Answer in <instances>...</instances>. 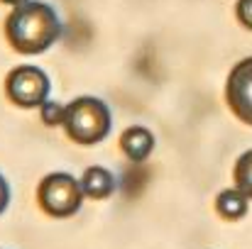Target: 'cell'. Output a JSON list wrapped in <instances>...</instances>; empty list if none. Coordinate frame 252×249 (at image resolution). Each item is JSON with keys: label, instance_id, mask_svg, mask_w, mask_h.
Listing matches in <instances>:
<instances>
[{"label": "cell", "instance_id": "1", "mask_svg": "<svg viewBox=\"0 0 252 249\" xmlns=\"http://www.w3.org/2000/svg\"><path fill=\"white\" fill-rule=\"evenodd\" d=\"M64 25L57 10L42 0H25L15 5L5 20L7 44L17 54H42L62 37Z\"/></svg>", "mask_w": 252, "mask_h": 249}, {"label": "cell", "instance_id": "2", "mask_svg": "<svg viewBox=\"0 0 252 249\" xmlns=\"http://www.w3.org/2000/svg\"><path fill=\"white\" fill-rule=\"evenodd\" d=\"M110 127H113V115L105 100L95 95H79L66 105L64 130L71 142L93 147L110 135Z\"/></svg>", "mask_w": 252, "mask_h": 249}, {"label": "cell", "instance_id": "3", "mask_svg": "<svg viewBox=\"0 0 252 249\" xmlns=\"http://www.w3.org/2000/svg\"><path fill=\"white\" fill-rule=\"evenodd\" d=\"M84 188L69 171L47 173L37 186V203L49 218H71L84 205Z\"/></svg>", "mask_w": 252, "mask_h": 249}, {"label": "cell", "instance_id": "4", "mask_svg": "<svg viewBox=\"0 0 252 249\" xmlns=\"http://www.w3.org/2000/svg\"><path fill=\"white\" fill-rule=\"evenodd\" d=\"M52 83L39 66H15L5 79V95L17 108H42L49 100Z\"/></svg>", "mask_w": 252, "mask_h": 249}, {"label": "cell", "instance_id": "5", "mask_svg": "<svg viewBox=\"0 0 252 249\" xmlns=\"http://www.w3.org/2000/svg\"><path fill=\"white\" fill-rule=\"evenodd\" d=\"M225 103L240 122L252 127V56L238 61L228 74Z\"/></svg>", "mask_w": 252, "mask_h": 249}, {"label": "cell", "instance_id": "6", "mask_svg": "<svg viewBox=\"0 0 252 249\" xmlns=\"http://www.w3.org/2000/svg\"><path fill=\"white\" fill-rule=\"evenodd\" d=\"M120 149L132 164H142L155 152V135L142 125H132L120 135Z\"/></svg>", "mask_w": 252, "mask_h": 249}, {"label": "cell", "instance_id": "7", "mask_svg": "<svg viewBox=\"0 0 252 249\" xmlns=\"http://www.w3.org/2000/svg\"><path fill=\"white\" fill-rule=\"evenodd\" d=\"M81 188H84V195L91 200H105L115 193V176L105 168V166H88L84 173H81Z\"/></svg>", "mask_w": 252, "mask_h": 249}, {"label": "cell", "instance_id": "8", "mask_svg": "<svg viewBox=\"0 0 252 249\" xmlns=\"http://www.w3.org/2000/svg\"><path fill=\"white\" fill-rule=\"evenodd\" d=\"M216 210H218V215L223 220L235 222V220H240V218L248 215L250 198L243 191H238V188H225V191H220L216 195Z\"/></svg>", "mask_w": 252, "mask_h": 249}, {"label": "cell", "instance_id": "9", "mask_svg": "<svg viewBox=\"0 0 252 249\" xmlns=\"http://www.w3.org/2000/svg\"><path fill=\"white\" fill-rule=\"evenodd\" d=\"M233 181H235V188L243 191L252 200V149H248L245 154H240V159L235 162Z\"/></svg>", "mask_w": 252, "mask_h": 249}, {"label": "cell", "instance_id": "10", "mask_svg": "<svg viewBox=\"0 0 252 249\" xmlns=\"http://www.w3.org/2000/svg\"><path fill=\"white\" fill-rule=\"evenodd\" d=\"M39 117H42L44 125L59 127V125H64V120H66V105H62V103H57V100H47V103L39 108Z\"/></svg>", "mask_w": 252, "mask_h": 249}, {"label": "cell", "instance_id": "11", "mask_svg": "<svg viewBox=\"0 0 252 249\" xmlns=\"http://www.w3.org/2000/svg\"><path fill=\"white\" fill-rule=\"evenodd\" d=\"M238 20L243 27L252 29V0H238V10H235Z\"/></svg>", "mask_w": 252, "mask_h": 249}, {"label": "cell", "instance_id": "12", "mask_svg": "<svg viewBox=\"0 0 252 249\" xmlns=\"http://www.w3.org/2000/svg\"><path fill=\"white\" fill-rule=\"evenodd\" d=\"M7 205H10V183H7V178L0 173V215L7 210Z\"/></svg>", "mask_w": 252, "mask_h": 249}, {"label": "cell", "instance_id": "13", "mask_svg": "<svg viewBox=\"0 0 252 249\" xmlns=\"http://www.w3.org/2000/svg\"><path fill=\"white\" fill-rule=\"evenodd\" d=\"M0 2H5V5H12V7H15V5H20V2H25V0H0Z\"/></svg>", "mask_w": 252, "mask_h": 249}]
</instances>
